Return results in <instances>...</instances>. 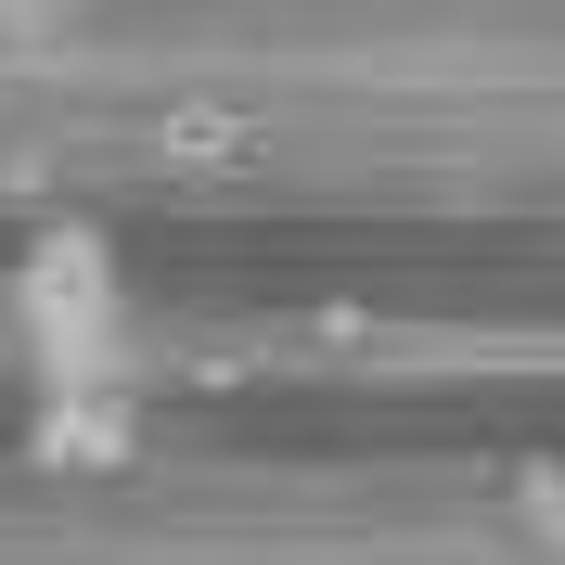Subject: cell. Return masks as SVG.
<instances>
[{"mask_svg": "<svg viewBox=\"0 0 565 565\" xmlns=\"http://www.w3.org/2000/svg\"><path fill=\"white\" fill-rule=\"evenodd\" d=\"M13 321H26L39 386H90V373H116L129 309H116V257H104V232H39L26 270H13Z\"/></svg>", "mask_w": 565, "mask_h": 565, "instance_id": "1", "label": "cell"}, {"mask_svg": "<svg viewBox=\"0 0 565 565\" xmlns=\"http://www.w3.org/2000/svg\"><path fill=\"white\" fill-rule=\"evenodd\" d=\"M257 141H270V129H257L245 104H168V116H154V168H193V180H218V168H245Z\"/></svg>", "mask_w": 565, "mask_h": 565, "instance_id": "3", "label": "cell"}, {"mask_svg": "<svg viewBox=\"0 0 565 565\" xmlns=\"http://www.w3.org/2000/svg\"><path fill=\"white\" fill-rule=\"evenodd\" d=\"M129 437H141L129 373H90V386H52V398H39V450H52V462H77V476L129 462Z\"/></svg>", "mask_w": 565, "mask_h": 565, "instance_id": "2", "label": "cell"}]
</instances>
